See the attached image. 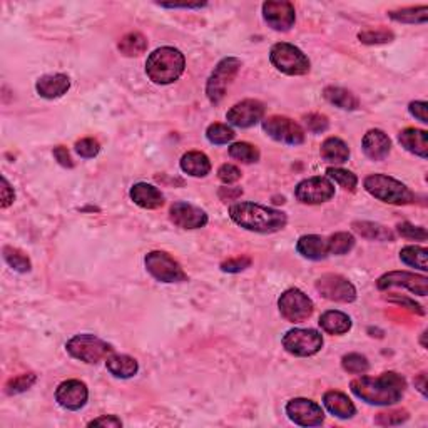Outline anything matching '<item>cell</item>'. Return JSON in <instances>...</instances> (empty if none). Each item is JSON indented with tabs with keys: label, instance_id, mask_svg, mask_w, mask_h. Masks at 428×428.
Wrapping results in <instances>:
<instances>
[{
	"label": "cell",
	"instance_id": "40",
	"mask_svg": "<svg viewBox=\"0 0 428 428\" xmlns=\"http://www.w3.org/2000/svg\"><path fill=\"white\" fill-rule=\"evenodd\" d=\"M341 367H343L345 372L353 373V375H363L370 368V363H368L367 357H363V355L350 353L345 355L343 360H341Z\"/></svg>",
	"mask_w": 428,
	"mask_h": 428
},
{
	"label": "cell",
	"instance_id": "41",
	"mask_svg": "<svg viewBox=\"0 0 428 428\" xmlns=\"http://www.w3.org/2000/svg\"><path fill=\"white\" fill-rule=\"evenodd\" d=\"M35 380H37V377H35L34 373H25V375L12 378V380L6 385V393L7 395L22 393V391L29 390L35 383Z\"/></svg>",
	"mask_w": 428,
	"mask_h": 428
},
{
	"label": "cell",
	"instance_id": "56",
	"mask_svg": "<svg viewBox=\"0 0 428 428\" xmlns=\"http://www.w3.org/2000/svg\"><path fill=\"white\" fill-rule=\"evenodd\" d=\"M162 7H171V8H178V7H183V8H196V7H202L204 4H161Z\"/></svg>",
	"mask_w": 428,
	"mask_h": 428
},
{
	"label": "cell",
	"instance_id": "29",
	"mask_svg": "<svg viewBox=\"0 0 428 428\" xmlns=\"http://www.w3.org/2000/svg\"><path fill=\"white\" fill-rule=\"evenodd\" d=\"M322 157L331 164H343L350 159V149L341 139L328 137L322 144Z\"/></svg>",
	"mask_w": 428,
	"mask_h": 428
},
{
	"label": "cell",
	"instance_id": "45",
	"mask_svg": "<svg viewBox=\"0 0 428 428\" xmlns=\"http://www.w3.org/2000/svg\"><path fill=\"white\" fill-rule=\"evenodd\" d=\"M398 233L402 234L403 238H407V240H420V241H425L427 238H428V233L425 231V228L413 226V224H410V223H402V224H398Z\"/></svg>",
	"mask_w": 428,
	"mask_h": 428
},
{
	"label": "cell",
	"instance_id": "48",
	"mask_svg": "<svg viewBox=\"0 0 428 428\" xmlns=\"http://www.w3.org/2000/svg\"><path fill=\"white\" fill-rule=\"evenodd\" d=\"M251 264V259L243 256V258H234V259H228L221 264V269L224 273H240L243 269H246Z\"/></svg>",
	"mask_w": 428,
	"mask_h": 428
},
{
	"label": "cell",
	"instance_id": "33",
	"mask_svg": "<svg viewBox=\"0 0 428 428\" xmlns=\"http://www.w3.org/2000/svg\"><path fill=\"white\" fill-rule=\"evenodd\" d=\"M400 259L403 261L405 264L408 267L418 268L422 271H427L428 269V250L427 247H420V246H405L402 251H400Z\"/></svg>",
	"mask_w": 428,
	"mask_h": 428
},
{
	"label": "cell",
	"instance_id": "54",
	"mask_svg": "<svg viewBox=\"0 0 428 428\" xmlns=\"http://www.w3.org/2000/svg\"><path fill=\"white\" fill-rule=\"evenodd\" d=\"M243 195V191L241 189H233V188H223L219 191V196H221V200H234V197H238V196H241Z\"/></svg>",
	"mask_w": 428,
	"mask_h": 428
},
{
	"label": "cell",
	"instance_id": "35",
	"mask_svg": "<svg viewBox=\"0 0 428 428\" xmlns=\"http://www.w3.org/2000/svg\"><path fill=\"white\" fill-rule=\"evenodd\" d=\"M4 259L7 261V264L11 268L16 269V271L19 273H27L30 271V259L27 258V256L22 253L20 250H17V247L12 246H6L4 247Z\"/></svg>",
	"mask_w": 428,
	"mask_h": 428
},
{
	"label": "cell",
	"instance_id": "11",
	"mask_svg": "<svg viewBox=\"0 0 428 428\" xmlns=\"http://www.w3.org/2000/svg\"><path fill=\"white\" fill-rule=\"evenodd\" d=\"M263 129L269 137L274 141L291 144V146H298L305 142V130L300 124L291 121L290 117L283 116H271L263 121Z\"/></svg>",
	"mask_w": 428,
	"mask_h": 428
},
{
	"label": "cell",
	"instance_id": "24",
	"mask_svg": "<svg viewBox=\"0 0 428 428\" xmlns=\"http://www.w3.org/2000/svg\"><path fill=\"white\" fill-rule=\"evenodd\" d=\"M323 403L331 415L343 418V420L351 418L357 413V408H355L353 402H351L345 393H341V391H326L323 396Z\"/></svg>",
	"mask_w": 428,
	"mask_h": 428
},
{
	"label": "cell",
	"instance_id": "21",
	"mask_svg": "<svg viewBox=\"0 0 428 428\" xmlns=\"http://www.w3.org/2000/svg\"><path fill=\"white\" fill-rule=\"evenodd\" d=\"M71 80L66 74H49L42 75L35 84L39 96L44 99H59L69 91Z\"/></svg>",
	"mask_w": 428,
	"mask_h": 428
},
{
	"label": "cell",
	"instance_id": "51",
	"mask_svg": "<svg viewBox=\"0 0 428 428\" xmlns=\"http://www.w3.org/2000/svg\"><path fill=\"white\" fill-rule=\"evenodd\" d=\"M89 427H123V422L114 415H104L99 417L96 420H92L89 423Z\"/></svg>",
	"mask_w": 428,
	"mask_h": 428
},
{
	"label": "cell",
	"instance_id": "38",
	"mask_svg": "<svg viewBox=\"0 0 428 428\" xmlns=\"http://www.w3.org/2000/svg\"><path fill=\"white\" fill-rule=\"evenodd\" d=\"M234 136H236V134H234V130L226 124L214 123V124L209 126L208 130H206V137H208V141L211 144H218V146L233 141Z\"/></svg>",
	"mask_w": 428,
	"mask_h": 428
},
{
	"label": "cell",
	"instance_id": "52",
	"mask_svg": "<svg viewBox=\"0 0 428 428\" xmlns=\"http://www.w3.org/2000/svg\"><path fill=\"white\" fill-rule=\"evenodd\" d=\"M13 200H16V195H13V189L11 188V184L6 178H2V208H8L12 204Z\"/></svg>",
	"mask_w": 428,
	"mask_h": 428
},
{
	"label": "cell",
	"instance_id": "53",
	"mask_svg": "<svg viewBox=\"0 0 428 428\" xmlns=\"http://www.w3.org/2000/svg\"><path fill=\"white\" fill-rule=\"evenodd\" d=\"M395 301V303H398V305H403V306H407V308H410V310H413V312H417L418 314H423L425 312H423L422 310V306L418 305V303H415V301H412V300H408V298H398V296H393V298H391Z\"/></svg>",
	"mask_w": 428,
	"mask_h": 428
},
{
	"label": "cell",
	"instance_id": "13",
	"mask_svg": "<svg viewBox=\"0 0 428 428\" xmlns=\"http://www.w3.org/2000/svg\"><path fill=\"white\" fill-rule=\"evenodd\" d=\"M296 200L303 204H322L335 196V186L328 178H310L301 181L295 189Z\"/></svg>",
	"mask_w": 428,
	"mask_h": 428
},
{
	"label": "cell",
	"instance_id": "12",
	"mask_svg": "<svg viewBox=\"0 0 428 428\" xmlns=\"http://www.w3.org/2000/svg\"><path fill=\"white\" fill-rule=\"evenodd\" d=\"M317 290L323 298L336 303H353L357 300V290L348 279L340 274H323L317 281Z\"/></svg>",
	"mask_w": 428,
	"mask_h": 428
},
{
	"label": "cell",
	"instance_id": "39",
	"mask_svg": "<svg viewBox=\"0 0 428 428\" xmlns=\"http://www.w3.org/2000/svg\"><path fill=\"white\" fill-rule=\"evenodd\" d=\"M328 178H331L336 184H340L341 188L346 191H355L358 186V178L350 171L341 169V168H328L326 169Z\"/></svg>",
	"mask_w": 428,
	"mask_h": 428
},
{
	"label": "cell",
	"instance_id": "30",
	"mask_svg": "<svg viewBox=\"0 0 428 428\" xmlns=\"http://www.w3.org/2000/svg\"><path fill=\"white\" fill-rule=\"evenodd\" d=\"M323 96L328 102H331L333 106L340 107V109H343V111H355V109H358V106H360L358 99L343 87H335V85H330V87L324 89Z\"/></svg>",
	"mask_w": 428,
	"mask_h": 428
},
{
	"label": "cell",
	"instance_id": "5",
	"mask_svg": "<svg viewBox=\"0 0 428 428\" xmlns=\"http://www.w3.org/2000/svg\"><path fill=\"white\" fill-rule=\"evenodd\" d=\"M66 348L72 358L89 365L99 363L101 360L111 357L112 350H114L109 343L94 335H78L71 338Z\"/></svg>",
	"mask_w": 428,
	"mask_h": 428
},
{
	"label": "cell",
	"instance_id": "18",
	"mask_svg": "<svg viewBox=\"0 0 428 428\" xmlns=\"http://www.w3.org/2000/svg\"><path fill=\"white\" fill-rule=\"evenodd\" d=\"M169 218L176 226L183 229H197L208 224V214L188 202H174L169 209Z\"/></svg>",
	"mask_w": 428,
	"mask_h": 428
},
{
	"label": "cell",
	"instance_id": "10",
	"mask_svg": "<svg viewBox=\"0 0 428 428\" xmlns=\"http://www.w3.org/2000/svg\"><path fill=\"white\" fill-rule=\"evenodd\" d=\"M281 317L290 323H301L313 314V301L301 290L291 288L279 296L278 301Z\"/></svg>",
	"mask_w": 428,
	"mask_h": 428
},
{
	"label": "cell",
	"instance_id": "47",
	"mask_svg": "<svg viewBox=\"0 0 428 428\" xmlns=\"http://www.w3.org/2000/svg\"><path fill=\"white\" fill-rule=\"evenodd\" d=\"M218 178H219V181H223L224 184H233V183L240 181L241 171L234 164H223L218 169Z\"/></svg>",
	"mask_w": 428,
	"mask_h": 428
},
{
	"label": "cell",
	"instance_id": "31",
	"mask_svg": "<svg viewBox=\"0 0 428 428\" xmlns=\"http://www.w3.org/2000/svg\"><path fill=\"white\" fill-rule=\"evenodd\" d=\"M353 228L360 236L367 238V240L393 241V233L389 228L381 226V224L370 223V221H358V223H353Z\"/></svg>",
	"mask_w": 428,
	"mask_h": 428
},
{
	"label": "cell",
	"instance_id": "19",
	"mask_svg": "<svg viewBox=\"0 0 428 428\" xmlns=\"http://www.w3.org/2000/svg\"><path fill=\"white\" fill-rule=\"evenodd\" d=\"M89 391L85 383L79 380H67L59 385L56 391V400L66 410H80L87 403Z\"/></svg>",
	"mask_w": 428,
	"mask_h": 428
},
{
	"label": "cell",
	"instance_id": "4",
	"mask_svg": "<svg viewBox=\"0 0 428 428\" xmlns=\"http://www.w3.org/2000/svg\"><path fill=\"white\" fill-rule=\"evenodd\" d=\"M365 189L373 197L383 202L395 206H407L415 202V195L405 186L403 183L396 181L385 174H372L365 179Z\"/></svg>",
	"mask_w": 428,
	"mask_h": 428
},
{
	"label": "cell",
	"instance_id": "16",
	"mask_svg": "<svg viewBox=\"0 0 428 428\" xmlns=\"http://www.w3.org/2000/svg\"><path fill=\"white\" fill-rule=\"evenodd\" d=\"M378 290H389V288L403 286L418 296H427L428 293V278L420 274L408 271H390L378 279Z\"/></svg>",
	"mask_w": 428,
	"mask_h": 428
},
{
	"label": "cell",
	"instance_id": "6",
	"mask_svg": "<svg viewBox=\"0 0 428 428\" xmlns=\"http://www.w3.org/2000/svg\"><path fill=\"white\" fill-rule=\"evenodd\" d=\"M269 61L286 75H305L310 71V61L298 47L288 42H278L271 47Z\"/></svg>",
	"mask_w": 428,
	"mask_h": 428
},
{
	"label": "cell",
	"instance_id": "3",
	"mask_svg": "<svg viewBox=\"0 0 428 428\" xmlns=\"http://www.w3.org/2000/svg\"><path fill=\"white\" fill-rule=\"evenodd\" d=\"M186 59L178 49L161 47L147 57L146 74L154 84H171L183 75Z\"/></svg>",
	"mask_w": 428,
	"mask_h": 428
},
{
	"label": "cell",
	"instance_id": "34",
	"mask_svg": "<svg viewBox=\"0 0 428 428\" xmlns=\"http://www.w3.org/2000/svg\"><path fill=\"white\" fill-rule=\"evenodd\" d=\"M390 19L396 22H405V24H425L428 20V7H407L402 11H391Z\"/></svg>",
	"mask_w": 428,
	"mask_h": 428
},
{
	"label": "cell",
	"instance_id": "23",
	"mask_svg": "<svg viewBox=\"0 0 428 428\" xmlns=\"http://www.w3.org/2000/svg\"><path fill=\"white\" fill-rule=\"evenodd\" d=\"M298 253L303 258L319 261L330 256V246H328L326 238L318 236V234H308V236H301L296 245Z\"/></svg>",
	"mask_w": 428,
	"mask_h": 428
},
{
	"label": "cell",
	"instance_id": "26",
	"mask_svg": "<svg viewBox=\"0 0 428 428\" xmlns=\"http://www.w3.org/2000/svg\"><path fill=\"white\" fill-rule=\"evenodd\" d=\"M181 169L195 178H204L211 173V161L204 152L189 151L181 157Z\"/></svg>",
	"mask_w": 428,
	"mask_h": 428
},
{
	"label": "cell",
	"instance_id": "15",
	"mask_svg": "<svg viewBox=\"0 0 428 428\" xmlns=\"http://www.w3.org/2000/svg\"><path fill=\"white\" fill-rule=\"evenodd\" d=\"M263 17L271 29L286 32L296 20L295 6L285 0H269L263 4Z\"/></svg>",
	"mask_w": 428,
	"mask_h": 428
},
{
	"label": "cell",
	"instance_id": "44",
	"mask_svg": "<svg viewBox=\"0 0 428 428\" xmlns=\"http://www.w3.org/2000/svg\"><path fill=\"white\" fill-rule=\"evenodd\" d=\"M99 151H101V146H99V142L92 137L80 139V141L75 142V152H78L80 157H85V159H91V157L97 156Z\"/></svg>",
	"mask_w": 428,
	"mask_h": 428
},
{
	"label": "cell",
	"instance_id": "49",
	"mask_svg": "<svg viewBox=\"0 0 428 428\" xmlns=\"http://www.w3.org/2000/svg\"><path fill=\"white\" fill-rule=\"evenodd\" d=\"M427 102H423V101H415V102H412V104H410V114H412L413 117H417L418 121H420V123H423V124H427L428 123V116H427Z\"/></svg>",
	"mask_w": 428,
	"mask_h": 428
},
{
	"label": "cell",
	"instance_id": "50",
	"mask_svg": "<svg viewBox=\"0 0 428 428\" xmlns=\"http://www.w3.org/2000/svg\"><path fill=\"white\" fill-rule=\"evenodd\" d=\"M54 157H56L59 164L64 166V168H74V162H72L69 151H67L64 146L54 147Z\"/></svg>",
	"mask_w": 428,
	"mask_h": 428
},
{
	"label": "cell",
	"instance_id": "9",
	"mask_svg": "<svg viewBox=\"0 0 428 428\" xmlns=\"http://www.w3.org/2000/svg\"><path fill=\"white\" fill-rule=\"evenodd\" d=\"M283 346L295 357H313L323 348V336L317 330L295 328L283 338Z\"/></svg>",
	"mask_w": 428,
	"mask_h": 428
},
{
	"label": "cell",
	"instance_id": "25",
	"mask_svg": "<svg viewBox=\"0 0 428 428\" xmlns=\"http://www.w3.org/2000/svg\"><path fill=\"white\" fill-rule=\"evenodd\" d=\"M427 137H428L427 130L407 128L400 133L398 141L408 152H412V154L420 156V157H423V159H427V156H428Z\"/></svg>",
	"mask_w": 428,
	"mask_h": 428
},
{
	"label": "cell",
	"instance_id": "37",
	"mask_svg": "<svg viewBox=\"0 0 428 428\" xmlns=\"http://www.w3.org/2000/svg\"><path fill=\"white\" fill-rule=\"evenodd\" d=\"M229 156L236 161L251 164V162H256L259 159V151L250 142H236L229 147Z\"/></svg>",
	"mask_w": 428,
	"mask_h": 428
},
{
	"label": "cell",
	"instance_id": "32",
	"mask_svg": "<svg viewBox=\"0 0 428 428\" xmlns=\"http://www.w3.org/2000/svg\"><path fill=\"white\" fill-rule=\"evenodd\" d=\"M117 47L126 57H137L147 51V39L141 32H129L119 40Z\"/></svg>",
	"mask_w": 428,
	"mask_h": 428
},
{
	"label": "cell",
	"instance_id": "36",
	"mask_svg": "<svg viewBox=\"0 0 428 428\" xmlns=\"http://www.w3.org/2000/svg\"><path fill=\"white\" fill-rule=\"evenodd\" d=\"M328 246H330V255H346L353 250L355 238L350 233H335L328 238Z\"/></svg>",
	"mask_w": 428,
	"mask_h": 428
},
{
	"label": "cell",
	"instance_id": "20",
	"mask_svg": "<svg viewBox=\"0 0 428 428\" xmlns=\"http://www.w3.org/2000/svg\"><path fill=\"white\" fill-rule=\"evenodd\" d=\"M362 146L365 156L370 157L372 161H381L389 156L391 149V141L383 130L372 129L365 134Z\"/></svg>",
	"mask_w": 428,
	"mask_h": 428
},
{
	"label": "cell",
	"instance_id": "46",
	"mask_svg": "<svg viewBox=\"0 0 428 428\" xmlns=\"http://www.w3.org/2000/svg\"><path fill=\"white\" fill-rule=\"evenodd\" d=\"M305 124L308 130H312L314 134H322L328 129V117L323 114H308L305 117Z\"/></svg>",
	"mask_w": 428,
	"mask_h": 428
},
{
	"label": "cell",
	"instance_id": "14",
	"mask_svg": "<svg viewBox=\"0 0 428 428\" xmlns=\"http://www.w3.org/2000/svg\"><path fill=\"white\" fill-rule=\"evenodd\" d=\"M286 413L290 420L300 427H319L324 422L322 407L308 398H295L288 402Z\"/></svg>",
	"mask_w": 428,
	"mask_h": 428
},
{
	"label": "cell",
	"instance_id": "7",
	"mask_svg": "<svg viewBox=\"0 0 428 428\" xmlns=\"http://www.w3.org/2000/svg\"><path fill=\"white\" fill-rule=\"evenodd\" d=\"M241 67V61L236 57H226L216 66V69L211 74V78L206 84V94L213 104L223 101L224 94H226L228 85L233 82L234 78L238 75Z\"/></svg>",
	"mask_w": 428,
	"mask_h": 428
},
{
	"label": "cell",
	"instance_id": "43",
	"mask_svg": "<svg viewBox=\"0 0 428 428\" xmlns=\"http://www.w3.org/2000/svg\"><path fill=\"white\" fill-rule=\"evenodd\" d=\"M408 420V412L407 410H396V412H389V413H378L375 418L377 425H402Z\"/></svg>",
	"mask_w": 428,
	"mask_h": 428
},
{
	"label": "cell",
	"instance_id": "55",
	"mask_svg": "<svg viewBox=\"0 0 428 428\" xmlns=\"http://www.w3.org/2000/svg\"><path fill=\"white\" fill-rule=\"evenodd\" d=\"M425 380H427V375L425 373H420V375H418V378H415V385L418 386V390H420V393L423 395V396H427V385H425Z\"/></svg>",
	"mask_w": 428,
	"mask_h": 428
},
{
	"label": "cell",
	"instance_id": "17",
	"mask_svg": "<svg viewBox=\"0 0 428 428\" xmlns=\"http://www.w3.org/2000/svg\"><path fill=\"white\" fill-rule=\"evenodd\" d=\"M264 116V104L263 102L256 101V99H246V101L238 102L228 111L226 119L229 124L236 126V128L246 129L253 128L258 124Z\"/></svg>",
	"mask_w": 428,
	"mask_h": 428
},
{
	"label": "cell",
	"instance_id": "42",
	"mask_svg": "<svg viewBox=\"0 0 428 428\" xmlns=\"http://www.w3.org/2000/svg\"><path fill=\"white\" fill-rule=\"evenodd\" d=\"M358 39L362 40L363 44H386L390 40H393V34L386 29H378V30H367V32H360Z\"/></svg>",
	"mask_w": 428,
	"mask_h": 428
},
{
	"label": "cell",
	"instance_id": "28",
	"mask_svg": "<svg viewBox=\"0 0 428 428\" xmlns=\"http://www.w3.org/2000/svg\"><path fill=\"white\" fill-rule=\"evenodd\" d=\"M106 367L116 378H130L139 370L137 362L129 355H111L106 358Z\"/></svg>",
	"mask_w": 428,
	"mask_h": 428
},
{
	"label": "cell",
	"instance_id": "27",
	"mask_svg": "<svg viewBox=\"0 0 428 428\" xmlns=\"http://www.w3.org/2000/svg\"><path fill=\"white\" fill-rule=\"evenodd\" d=\"M319 326L330 335H345L351 330V319L348 314L330 310V312L323 313L319 317Z\"/></svg>",
	"mask_w": 428,
	"mask_h": 428
},
{
	"label": "cell",
	"instance_id": "2",
	"mask_svg": "<svg viewBox=\"0 0 428 428\" xmlns=\"http://www.w3.org/2000/svg\"><path fill=\"white\" fill-rule=\"evenodd\" d=\"M229 216L238 226L263 234L276 233L288 223L285 213L255 202H236L229 208Z\"/></svg>",
	"mask_w": 428,
	"mask_h": 428
},
{
	"label": "cell",
	"instance_id": "1",
	"mask_svg": "<svg viewBox=\"0 0 428 428\" xmlns=\"http://www.w3.org/2000/svg\"><path fill=\"white\" fill-rule=\"evenodd\" d=\"M350 389L351 393L363 402L389 407V405H395L402 400L405 389H407V381L398 373L389 372L377 378L360 377L351 381Z\"/></svg>",
	"mask_w": 428,
	"mask_h": 428
},
{
	"label": "cell",
	"instance_id": "8",
	"mask_svg": "<svg viewBox=\"0 0 428 428\" xmlns=\"http://www.w3.org/2000/svg\"><path fill=\"white\" fill-rule=\"evenodd\" d=\"M147 271L152 278L162 283H179L186 281L188 276L181 264L164 251H151L144 259Z\"/></svg>",
	"mask_w": 428,
	"mask_h": 428
},
{
	"label": "cell",
	"instance_id": "22",
	"mask_svg": "<svg viewBox=\"0 0 428 428\" xmlns=\"http://www.w3.org/2000/svg\"><path fill=\"white\" fill-rule=\"evenodd\" d=\"M130 200L144 209H157L164 204V196L156 186L147 183H137L130 188Z\"/></svg>",
	"mask_w": 428,
	"mask_h": 428
}]
</instances>
